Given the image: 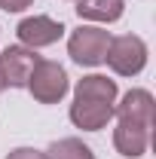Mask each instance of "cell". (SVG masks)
<instances>
[{"instance_id":"cell-1","label":"cell","mask_w":156,"mask_h":159,"mask_svg":"<svg viewBox=\"0 0 156 159\" xmlns=\"http://www.w3.org/2000/svg\"><path fill=\"white\" fill-rule=\"evenodd\" d=\"M119 98L117 80L107 74H86L74 83V101L67 107V119L74 122V129L83 132H101L110 119H113V107Z\"/></svg>"},{"instance_id":"cell-2","label":"cell","mask_w":156,"mask_h":159,"mask_svg":"<svg viewBox=\"0 0 156 159\" xmlns=\"http://www.w3.org/2000/svg\"><path fill=\"white\" fill-rule=\"evenodd\" d=\"M110 31L101 28V25H80L67 34V55L74 64L80 67H98L104 64V55H107V46H110Z\"/></svg>"},{"instance_id":"cell-3","label":"cell","mask_w":156,"mask_h":159,"mask_svg":"<svg viewBox=\"0 0 156 159\" xmlns=\"http://www.w3.org/2000/svg\"><path fill=\"white\" fill-rule=\"evenodd\" d=\"M147 61H150V49H147L144 37H138V34L110 37L104 64H107L117 77H138V74H144Z\"/></svg>"},{"instance_id":"cell-4","label":"cell","mask_w":156,"mask_h":159,"mask_svg":"<svg viewBox=\"0 0 156 159\" xmlns=\"http://www.w3.org/2000/svg\"><path fill=\"white\" fill-rule=\"evenodd\" d=\"M25 89L31 92V98L37 101V104H58L71 92V77H67V70L61 67L58 61L40 58L37 67L31 70Z\"/></svg>"},{"instance_id":"cell-5","label":"cell","mask_w":156,"mask_h":159,"mask_svg":"<svg viewBox=\"0 0 156 159\" xmlns=\"http://www.w3.org/2000/svg\"><path fill=\"white\" fill-rule=\"evenodd\" d=\"M37 49H28V46H6L3 52H0V80H3V86L6 89H25L28 86V77H31V70L37 67Z\"/></svg>"},{"instance_id":"cell-6","label":"cell","mask_w":156,"mask_h":159,"mask_svg":"<svg viewBox=\"0 0 156 159\" xmlns=\"http://www.w3.org/2000/svg\"><path fill=\"white\" fill-rule=\"evenodd\" d=\"M64 25L58 19H52V16H28V19L19 21V28H16V37H19L21 46H28V49H46V46H52V43H58L64 37Z\"/></svg>"},{"instance_id":"cell-7","label":"cell","mask_w":156,"mask_h":159,"mask_svg":"<svg viewBox=\"0 0 156 159\" xmlns=\"http://www.w3.org/2000/svg\"><path fill=\"white\" fill-rule=\"evenodd\" d=\"M153 141V125H141L132 119H117L113 125V147L122 159H141L150 150Z\"/></svg>"},{"instance_id":"cell-8","label":"cell","mask_w":156,"mask_h":159,"mask_svg":"<svg viewBox=\"0 0 156 159\" xmlns=\"http://www.w3.org/2000/svg\"><path fill=\"white\" fill-rule=\"evenodd\" d=\"M113 119H132L141 125H153L156 119V98L150 89H129L122 98H117Z\"/></svg>"},{"instance_id":"cell-9","label":"cell","mask_w":156,"mask_h":159,"mask_svg":"<svg viewBox=\"0 0 156 159\" xmlns=\"http://www.w3.org/2000/svg\"><path fill=\"white\" fill-rule=\"evenodd\" d=\"M77 16L86 25H117L126 16V0H77Z\"/></svg>"},{"instance_id":"cell-10","label":"cell","mask_w":156,"mask_h":159,"mask_svg":"<svg viewBox=\"0 0 156 159\" xmlns=\"http://www.w3.org/2000/svg\"><path fill=\"white\" fill-rule=\"evenodd\" d=\"M43 153H46V159H98L95 150L83 138H58V141H52Z\"/></svg>"},{"instance_id":"cell-11","label":"cell","mask_w":156,"mask_h":159,"mask_svg":"<svg viewBox=\"0 0 156 159\" xmlns=\"http://www.w3.org/2000/svg\"><path fill=\"white\" fill-rule=\"evenodd\" d=\"M3 159H46V153L37 147H12Z\"/></svg>"},{"instance_id":"cell-12","label":"cell","mask_w":156,"mask_h":159,"mask_svg":"<svg viewBox=\"0 0 156 159\" xmlns=\"http://www.w3.org/2000/svg\"><path fill=\"white\" fill-rule=\"evenodd\" d=\"M28 6H34V0H0L3 12H25Z\"/></svg>"},{"instance_id":"cell-13","label":"cell","mask_w":156,"mask_h":159,"mask_svg":"<svg viewBox=\"0 0 156 159\" xmlns=\"http://www.w3.org/2000/svg\"><path fill=\"white\" fill-rule=\"evenodd\" d=\"M3 89H6V86H3V80H0V92H3Z\"/></svg>"},{"instance_id":"cell-14","label":"cell","mask_w":156,"mask_h":159,"mask_svg":"<svg viewBox=\"0 0 156 159\" xmlns=\"http://www.w3.org/2000/svg\"><path fill=\"white\" fill-rule=\"evenodd\" d=\"M74 3H77V0H74Z\"/></svg>"}]
</instances>
